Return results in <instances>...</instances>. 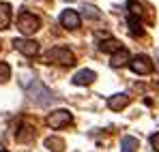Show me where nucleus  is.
Listing matches in <instances>:
<instances>
[{"label":"nucleus","mask_w":159,"mask_h":152,"mask_svg":"<svg viewBox=\"0 0 159 152\" xmlns=\"http://www.w3.org/2000/svg\"><path fill=\"white\" fill-rule=\"evenodd\" d=\"M82 11H84V15H86V17H90V20H101V13H99L95 7H90V4H84V9H82Z\"/></svg>","instance_id":"14"},{"label":"nucleus","mask_w":159,"mask_h":152,"mask_svg":"<svg viewBox=\"0 0 159 152\" xmlns=\"http://www.w3.org/2000/svg\"><path fill=\"white\" fill-rule=\"evenodd\" d=\"M151 144H153V148L159 152V133H155V135H151Z\"/></svg>","instance_id":"18"},{"label":"nucleus","mask_w":159,"mask_h":152,"mask_svg":"<svg viewBox=\"0 0 159 152\" xmlns=\"http://www.w3.org/2000/svg\"><path fill=\"white\" fill-rule=\"evenodd\" d=\"M60 24L65 26V28H71V30L80 28V15H78V11H73V9L62 11V13H60Z\"/></svg>","instance_id":"7"},{"label":"nucleus","mask_w":159,"mask_h":152,"mask_svg":"<svg viewBox=\"0 0 159 152\" xmlns=\"http://www.w3.org/2000/svg\"><path fill=\"white\" fill-rule=\"evenodd\" d=\"M24 88H26V92H28V97L30 99H34V101L39 103V105H50L54 99V94H52V90L50 88H45L41 81H30V84H24Z\"/></svg>","instance_id":"1"},{"label":"nucleus","mask_w":159,"mask_h":152,"mask_svg":"<svg viewBox=\"0 0 159 152\" xmlns=\"http://www.w3.org/2000/svg\"><path fill=\"white\" fill-rule=\"evenodd\" d=\"M120 148H123V152H135L138 150V139L135 137H123Z\"/></svg>","instance_id":"12"},{"label":"nucleus","mask_w":159,"mask_h":152,"mask_svg":"<svg viewBox=\"0 0 159 152\" xmlns=\"http://www.w3.org/2000/svg\"><path fill=\"white\" fill-rule=\"evenodd\" d=\"M69 122H71V114L67 109H58V111H54L52 116L48 118V124L52 128H62L65 124H69Z\"/></svg>","instance_id":"5"},{"label":"nucleus","mask_w":159,"mask_h":152,"mask_svg":"<svg viewBox=\"0 0 159 152\" xmlns=\"http://www.w3.org/2000/svg\"><path fill=\"white\" fill-rule=\"evenodd\" d=\"M129 60H131L129 51L120 47L118 51H114V56H112V67H125V64H129Z\"/></svg>","instance_id":"10"},{"label":"nucleus","mask_w":159,"mask_h":152,"mask_svg":"<svg viewBox=\"0 0 159 152\" xmlns=\"http://www.w3.org/2000/svg\"><path fill=\"white\" fill-rule=\"evenodd\" d=\"M99 47H101V51H118V50H120V41H116V39H107V41H103Z\"/></svg>","instance_id":"13"},{"label":"nucleus","mask_w":159,"mask_h":152,"mask_svg":"<svg viewBox=\"0 0 159 152\" xmlns=\"http://www.w3.org/2000/svg\"><path fill=\"white\" fill-rule=\"evenodd\" d=\"M0 152H7V150H0Z\"/></svg>","instance_id":"19"},{"label":"nucleus","mask_w":159,"mask_h":152,"mask_svg":"<svg viewBox=\"0 0 159 152\" xmlns=\"http://www.w3.org/2000/svg\"><path fill=\"white\" fill-rule=\"evenodd\" d=\"M129 67H131L133 73L138 75H148L153 73V60L148 56H135L133 60H129Z\"/></svg>","instance_id":"4"},{"label":"nucleus","mask_w":159,"mask_h":152,"mask_svg":"<svg viewBox=\"0 0 159 152\" xmlns=\"http://www.w3.org/2000/svg\"><path fill=\"white\" fill-rule=\"evenodd\" d=\"M127 105H129V97H127V94H114V97H110V101H107V107L114 109V111H120V109H125Z\"/></svg>","instance_id":"9"},{"label":"nucleus","mask_w":159,"mask_h":152,"mask_svg":"<svg viewBox=\"0 0 159 152\" xmlns=\"http://www.w3.org/2000/svg\"><path fill=\"white\" fill-rule=\"evenodd\" d=\"M9 24H11V7L7 2H2L0 4V30H4Z\"/></svg>","instance_id":"11"},{"label":"nucleus","mask_w":159,"mask_h":152,"mask_svg":"<svg viewBox=\"0 0 159 152\" xmlns=\"http://www.w3.org/2000/svg\"><path fill=\"white\" fill-rule=\"evenodd\" d=\"M45 144H48L52 150H56V152H62V148H65V141H62V139H58V137H50Z\"/></svg>","instance_id":"15"},{"label":"nucleus","mask_w":159,"mask_h":152,"mask_svg":"<svg viewBox=\"0 0 159 152\" xmlns=\"http://www.w3.org/2000/svg\"><path fill=\"white\" fill-rule=\"evenodd\" d=\"M97 79V73L95 71H90V69H82L80 73L73 75V84L75 86H88V84H93Z\"/></svg>","instance_id":"8"},{"label":"nucleus","mask_w":159,"mask_h":152,"mask_svg":"<svg viewBox=\"0 0 159 152\" xmlns=\"http://www.w3.org/2000/svg\"><path fill=\"white\" fill-rule=\"evenodd\" d=\"M39 26H41V22H39V17L37 15H32V13H28V11H24V13H20V17H17V28H20V32L22 34H34L37 30H39Z\"/></svg>","instance_id":"3"},{"label":"nucleus","mask_w":159,"mask_h":152,"mask_svg":"<svg viewBox=\"0 0 159 152\" xmlns=\"http://www.w3.org/2000/svg\"><path fill=\"white\" fill-rule=\"evenodd\" d=\"M11 77V67L7 62H0V81H7Z\"/></svg>","instance_id":"17"},{"label":"nucleus","mask_w":159,"mask_h":152,"mask_svg":"<svg viewBox=\"0 0 159 152\" xmlns=\"http://www.w3.org/2000/svg\"><path fill=\"white\" fill-rule=\"evenodd\" d=\"M45 60L48 62H54V64H65V67L75 64V56L67 50V47H54V50H50L48 56H45Z\"/></svg>","instance_id":"2"},{"label":"nucleus","mask_w":159,"mask_h":152,"mask_svg":"<svg viewBox=\"0 0 159 152\" xmlns=\"http://www.w3.org/2000/svg\"><path fill=\"white\" fill-rule=\"evenodd\" d=\"M13 45H15V50L22 51L24 56H34V54L39 51L37 41H30V39H15V41H13Z\"/></svg>","instance_id":"6"},{"label":"nucleus","mask_w":159,"mask_h":152,"mask_svg":"<svg viewBox=\"0 0 159 152\" xmlns=\"http://www.w3.org/2000/svg\"><path fill=\"white\" fill-rule=\"evenodd\" d=\"M129 28H131V34L133 37H138V34H142V24H140V22H138V20H135V17H129Z\"/></svg>","instance_id":"16"}]
</instances>
